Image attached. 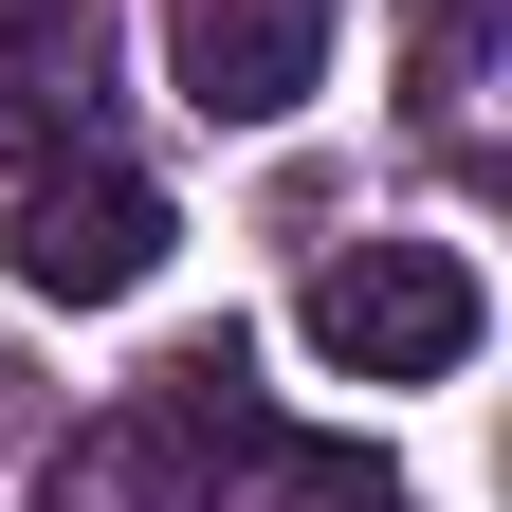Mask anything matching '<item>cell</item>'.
Returning <instances> with one entry per match:
<instances>
[{
    "instance_id": "277c9868",
    "label": "cell",
    "mask_w": 512,
    "mask_h": 512,
    "mask_svg": "<svg viewBox=\"0 0 512 512\" xmlns=\"http://www.w3.org/2000/svg\"><path fill=\"white\" fill-rule=\"evenodd\" d=\"M37 512H202V439H183L165 403H110V421H74V439H55Z\"/></svg>"
},
{
    "instance_id": "6da1fadb",
    "label": "cell",
    "mask_w": 512,
    "mask_h": 512,
    "mask_svg": "<svg viewBox=\"0 0 512 512\" xmlns=\"http://www.w3.org/2000/svg\"><path fill=\"white\" fill-rule=\"evenodd\" d=\"M311 348L348 384H458L476 366V256L458 238H366L311 275Z\"/></svg>"
},
{
    "instance_id": "7a4b0ae2",
    "label": "cell",
    "mask_w": 512,
    "mask_h": 512,
    "mask_svg": "<svg viewBox=\"0 0 512 512\" xmlns=\"http://www.w3.org/2000/svg\"><path fill=\"white\" fill-rule=\"evenodd\" d=\"M165 183H128V165H37L19 183V293H55V311H128L165 275Z\"/></svg>"
},
{
    "instance_id": "8992f818",
    "label": "cell",
    "mask_w": 512,
    "mask_h": 512,
    "mask_svg": "<svg viewBox=\"0 0 512 512\" xmlns=\"http://www.w3.org/2000/svg\"><path fill=\"white\" fill-rule=\"evenodd\" d=\"M238 512H384V458L366 439H238Z\"/></svg>"
},
{
    "instance_id": "5b68a950",
    "label": "cell",
    "mask_w": 512,
    "mask_h": 512,
    "mask_svg": "<svg viewBox=\"0 0 512 512\" xmlns=\"http://www.w3.org/2000/svg\"><path fill=\"white\" fill-rule=\"evenodd\" d=\"M55 128H92V0H0V147L55 165Z\"/></svg>"
},
{
    "instance_id": "52a82bcc",
    "label": "cell",
    "mask_w": 512,
    "mask_h": 512,
    "mask_svg": "<svg viewBox=\"0 0 512 512\" xmlns=\"http://www.w3.org/2000/svg\"><path fill=\"white\" fill-rule=\"evenodd\" d=\"M147 403H165L183 439H202V458H238V439H256V348L220 330V348H183V366H147Z\"/></svg>"
},
{
    "instance_id": "3957f363",
    "label": "cell",
    "mask_w": 512,
    "mask_h": 512,
    "mask_svg": "<svg viewBox=\"0 0 512 512\" xmlns=\"http://www.w3.org/2000/svg\"><path fill=\"white\" fill-rule=\"evenodd\" d=\"M165 74L202 128H275L330 74V0H165Z\"/></svg>"
}]
</instances>
